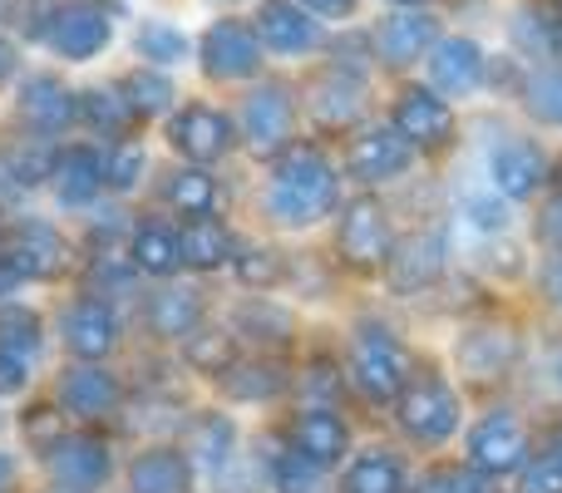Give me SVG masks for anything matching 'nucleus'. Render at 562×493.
<instances>
[{"instance_id":"1","label":"nucleus","mask_w":562,"mask_h":493,"mask_svg":"<svg viewBox=\"0 0 562 493\" xmlns=\"http://www.w3.org/2000/svg\"><path fill=\"white\" fill-rule=\"evenodd\" d=\"M336 203V173L316 148H286L272 168V183H267V208H272L277 223L286 227H311L316 217L330 213Z\"/></svg>"},{"instance_id":"2","label":"nucleus","mask_w":562,"mask_h":493,"mask_svg":"<svg viewBox=\"0 0 562 493\" xmlns=\"http://www.w3.org/2000/svg\"><path fill=\"white\" fill-rule=\"evenodd\" d=\"M350 380L370 400H400L405 385L415 380V360L385 326H360L356 340H350Z\"/></svg>"},{"instance_id":"3","label":"nucleus","mask_w":562,"mask_h":493,"mask_svg":"<svg viewBox=\"0 0 562 493\" xmlns=\"http://www.w3.org/2000/svg\"><path fill=\"white\" fill-rule=\"evenodd\" d=\"M400 410V429H405L415 445H449L459 429V395L435 376H419L405 385V395L395 400Z\"/></svg>"},{"instance_id":"4","label":"nucleus","mask_w":562,"mask_h":493,"mask_svg":"<svg viewBox=\"0 0 562 493\" xmlns=\"http://www.w3.org/2000/svg\"><path fill=\"white\" fill-rule=\"evenodd\" d=\"M340 257L356 271H375L390 261V217L380 198H350L340 208V233H336Z\"/></svg>"},{"instance_id":"5","label":"nucleus","mask_w":562,"mask_h":493,"mask_svg":"<svg viewBox=\"0 0 562 493\" xmlns=\"http://www.w3.org/2000/svg\"><path fill=\"white\" fill-rule=\"evenodd\" d=\"M524 464H528V429L518 415L498 410V415L479 419L469 429V469H479V474H514Z\"/></svg>"},{"instance_id":"6","label":"nucleus","mask_w":562,"mask_h":493,"mask_svg":"<svg viewBox=\"0 0 562 493\" xmlns=\"http://www.w3.org/2000/svg\"><path fill=\"white\" fill-rule=\"evenodd\" d=\"M45 459L55 489L65 493H94L109 479V445L99 435H65Z\"/></svg>"},{"instance_id":"7","label":"nucleus","mask_w":562,"mask_h":493,"mask_svg":"<svg viewBox=\"0 0 562 493\" xmlns=\"http://www.w3.org/2000/svg\"><path fill=\"white\" fill-rule=\"evenodd\" d=\"M5 251L0 257L10 261V267L20 271L25 281H49V277H59L65 271V237L55 233L49 223H15L5 233V243H0Z\"/></svg>"},{"instance_id":"8","label":"nucleus","mask_w":562,"mask_h":493,"mask_svg":"<svg viewBox=\"0 0 562 493\" xmlns=\"http://www.w3.org/2000/svg\"><path fill=\"white\" fill-rule=\"evenodd\" d=\"M262 65V40L243 20H217L203 35V69L213 79H247Z\"/></svg>"},{"instance_id":"9","label":"nucleus","mask_w":562,"mask_h":493,"mask_svg":"<svg viewBox=\"0 0 562 493\" xmlns=\"http://www.w3.org/2000/svg\"><path fill=\"white\" fill-rule=\"evenodd\" d=\"M291 124H296V104L281 85H262L247 94L243 104V138L257 148V154H281L291 138Z\"/></svg>"},{"instance_id":"10","label":"nucleus","mask_w":562,"mask_h":493,"mask_svg":"<svg viewBox=\"0 0 562 493\" xmlns=\"http://www.w3.org/2000/svg\"><path fill=\"white\" fill-rule=\"evenodd\" d=\"M415 158V144H409L400 128H370V134L350 138L346 148V168L366 183H385V178H400Z\"/></svg>"},{"instance_id":"11","label":"nucleus","mask_w":562,"mask_h":493,"mask_svg":"<svg viewBox=\"0 0 562 493\" xmlns=\"http://www.w3.org/2000/svg\"><path fill=\"white\" fill-rule=\"evenodd\" d=\"M119 400H124L119 376H109V370L94 366V360H79L75 370L59 376V405H65V415L104 419V415H114L119 410Z\"/></svg>"},{"instance_id":"12","label":"nucleus","mask_w":562,"mask_h":493,"mask_svg":"<svg viewBox=\"0 0 562 493\" xmlns=\"http://www.w3.org/2000/svg\"><path fill=\"white\" fill-rule=\"evenodd\" d=\"M257 40L277 55H301V49L321 45V25L311 20V10L301 0H262L257 5Z\"/></svg>"},{"instance_id":"13","label":"nucleus","mask_w":562,"mask_h":493,"mask_svg":"<svg viewBox=\"0 0 562 493\" xmlns=\"http://www.w3.org/2000/svg\"><path fill=\"white\" fill-rule=\"evenodd\" d=\"M168 138H173V148L183 158H193V164H213V158H223L227 148H233V119L217 114V109H207V104H188L183 114L168 124Z\"/></svg>"},{"instance_id":"14","label":"nucleus","mask_w":562,"mask_h":493,"mask_svg":"<svg viewBox=\"0 0 562 493\" xmlns=\"http://www.w3.org/2000/svg\"><path fill=\"white\" fill-rule=\"evenodd\" d=\"M119 340V316L109 311V301L99 296H79L75 306L65 311V346L75 350L79 360H104Z\"/></svg>"},{"instance_id":"15","label":"nucleus","mask_w":562,"mask_h":493,"mask_svg":"<svg viewBox=\"0 0 562 493\" xmlns=\"http://www.w3.org/2000/svg\"><path fill=\"white\" fill-rule=\"evenodd\" d=\"M488 178H494V193L504 198H533L538 183L548 178V164L528 138H504V144L488 154Z\"/></svg>"},{"instance_id":"16","label":"nucleus","mask_w":562,"mask_h":493,"mask_svg":"<svg viewBox=\"0 0 562 493\" xmlns=\"http://www.w3.org/2000/svg\"><path fill=\"white\" fill-rule=\"evenodd\" d=\"M395 128L409 138V144L439 148V144H449V134H454V114H449V104L439 94H429V89H405L395 104Z\"/></svg>"},{"instance_id":"17","label":"nucleus","mask_w":562,"mask_h":493,"mask_svg":"<svg viewBox=\"0 0 562 493\" xmlns=\"http://www.w3.org/2000/svg\"><path fill=\"white\" fill-rule=\"evenodd\" d=\"M49 45L65 59H94L109 45V15L94 5H59L49 20Z\"/></svg>"},{"instance_id":"18","label":"nucleus","mask_w":562,"mask_h":493,"mask_svg":"<svg viewBox=\"0 0 562 493\" xmlns=\"http://www.w3.org/2000/svg\"><path fill=\"white\" fill-rule=\"evenodd\" d=\"M454 360L469 380H498L518 360V336L508 326H479L454 346Z\"/></svg>"},{"instance_id":"19","label":"nucleus","mask_w":562,"mask_h":493,"mask_svg":"<svg viewBox=\"0 0 562 493\" xmlns=\"http://www.w3.org/2000/svg\"><path fill=\"white\" fill-rule=\"evenodd\" d=\"M291 449L306 455L311 464H321V469L340 464L350 449L346 419L330 415V410H306V415H296V425H291Z\"/></svg>"},{"instance_id":"20","label":"nucleus","mask_w":562,"mask_h":493,"mask_svg":"<svg viewBox=\"0 0 562 493\" xmlns=\"http://www.w3.org/2000/svg\"><path fill=\"white\" fill-rule=\"evenodd\" d=\"M435 30H439L435 15H425V10H400V15H390L385 25H380L375 49L385 65H415V59L435 45Z\"/></svg>"},{"instance_id":"21","label":"nucleus","mask_w":562,"mask_h":493,"mask_svg":"<svg viewBox=\"0 0 562 493\" xmlns=\"http://www.w3.org/2000/svg\"><path fill=\"white\" fill-rule=\"evenodd\" d=\"M429 79L445 94H474L479 79H484V49L474 40H439L435 55H429Z\"/></svg>"},{"instance_id":"22","label":"nucleus","mask_w":562,"mask_h":493,"mask_svg":"<svg viewBox=\"0 0 562 493\" xmlns=\"http://www.w3.org/2000/svg\"><path fill=\"white\" fill-rule=\"evenodd\" d=\"M128 489L134 493H188L193 489V464L183 449H144L128 464Z\"/></svg>"},{"instance_id":"23","label":"nucleus","mask_w":562,"mask_h":493,"mask_svg":"<svg viewBox=\"0 0 562 493\" xmlns=\"http://www.w3.org/2000/svg\"><path fill=\"white\" fill-rule=\"evenodd\" d=\"M148 330L164 340H188L198 326H203V291L193 287H164L154 301H148Z\"/></svg>"},{"instance_id":"24","label":"nucleus","mask_w":562,"mask_h":493,"mask_svg":"<svg viewBox=\"0 0 562 493\" xmlns=\"http://www.w3.org/2000/svg\"><path fill=\"white\" fill-rule=\"evenodd\" d=\"M49 178H55L59 203H69V208L94 203L99 188H104V158L94 148H65L55 158V168H49Z\"/></svg>"},{"instance_id":"25","label":"nucleus","mask_w":562,"mask_h":493,"mask_svg":"<svg viewBox=\"0 0 562 493\" xmlns=\"http://www.w3.org/2000/svg\"><path fill=\"white\" fill-rule=\"evenodd\" d=\"M439 271H445V237H439V233L409 237V243L400 247V257H390V287H395V291L435 287Z\"/></svg>"},{"instance_id":"26","label":"nucleus","mask_w":562,"mask_h":493,"mask_svg":"<svg viewBox=\"0 0 562 493\" xmlns=\"http://www.w3.org/2000/svg\"><path fill=\"white\" fill-rule=\"evenodd\" d=\"M20 114H25V124H35L40 134H59V128L75 119V94H69L59 79L35 75L20 89Z\"/></svg>"},{"instance_id":"27","label":"nucleus","mask_w":562,"mask_h":493,"mask_svg":"<svg viewBox=\"0 0 562 493\" xmlns=\"http://www.w3.org/2000/svg\"><path fill=\"white\" fill-rule=\"evenodd\" d=\"M233 445H237V429L227 415H198L188 425V464H203V469H223L233 459Z\"/></svg>"},{"instance_id":"28","label":"nucleus","mask_w":562,"mask_h":493,"mask_svg":"<svg viewBox=\"0 0 562 493\" xmlns=\"http://www.w3.org/2000/svg\"><path fill=\"white\" fill-rule=\"evenodd\" d=\"M306 104L321 128H346V124H356V114H360V85L346 75H326L321 85H311Z\"/></svg>"},{"instance_id":"29","label":"nucleus","mask_w":562,"mask_h":493,"mask_svg":"<svg viewBox=\"0 0 562 493\" xmlns=\"http://www.w3.org/2000/svg\"><path fill=\"white\" fill-rule=\"evenodd\" d=\"M346 493H405V464L390 449H366L350 459Z\"/></svg>"},{"instance_id":"30","label":"nucleus","mask_w":562,"mask_h":493,"mask_svg":"<svg viewBox=\"0 0 562 493\" xmlns=\"http://www.w3.org/2000/svg\"><path fill=\"white\" fill-rule=\"evenodd\" d=\"M178 251H183V267L213 271V267H223V261H227L233 237H227V227L213 223V217H193V223L178 233Z\"/></svg>"},{"instance_id":"31","label":"nucleus","mask_w":562,"mask_h":493,"mask_svg":"<svg viewBox=\"0 0 562 493\" xmlns=\"http://www.w3.org/2000/svg\"><path fill=\"white\" fill-rule=\"evenodd\" d=\"M128 257H134V267L148 271V277H173V271L183 267L178 233H168V227H158V223H144V227H138L134 243H128Z\"/></svg>"},{"instance_id":"32","label":"nucleus","mask_w":562,"mask_h":493,"mask_svg":"<svg viewBox=\"0 0 562 493\" xmlns=\"http://www.w3.org/2000/svg\"><path fill=\"white\" fill-rule=\"evenodd\" d=\"M281 385H286V376H281L277 360H237V366L223 376V390H227V395H233V400H247V405L281 395Z\"/></svg>"},{"instance_id":"33","label":"nucleus","mask_w":562,"mask_h":493,"mask_svg":"<svg viewBox=\"0 0 562 493\" xmlns=\"http://www.w3.org/2000/svg\"><path fill=\"white\" fill-rule=\"evenodd\" d=\"M164 198L178 208L183 217H213L217 208V183L203 173V168H178L173 178H168Z\"/></svg>"},{"instance_id":"34","label":"nucleus","mask_w":562,"mask_h":493,"mask_svg":"<svg viewBox=\"0 0 562 493\" xmlns=\"http://www.w3.org/2000/svg\"><path fill=\"white\" fill-rule=\"evenodd\" d=\"M183 360L193 370H203V376L223 380L227 370L237 366V346H233V336H227V330H203V326H198L193 336L183 340Z\"/></svg>"},{"instance_id":"35","label":"nucleus","mask_w":562,"mask_h":493,"mask_svg":"<svg viewBox=\"0 0 562 493\" xmlns=\"http://www.w3.org/2000/svg\"><path fill=\"white\" fill-rule=\"evenodd\" d=\"M40 316L25 306H5L0 311V356H20V360H35L40 350Z\"/></svg>"},{"instance_id":"36","label":"nucleus","mask_w":562,"mask_h":493,"mask_svg":"<svg viewBox=\"0 0 562 493\" xmlns=\"http://www.w3.org/2000/svg\"><path fill=\"white\" fill-rule=\"evenodd\" d=\"M272 489L277 493H326V469L311 464L296 449H286V455L272 459Z\"/></svg>"},{"instance_id":"37","label":"nucleus","mask_w":562,"mask_h":493,"mask_svg":"<svg viewBox=\"0 0 562 493\" xmlns=\"http://www.w3.org/2000/svg\"><path fill=\"white\" fill-rule=\"evenodd\" d=\"M138 55L154 59V65H178L188 55V35L173 30L168 20H144L138 25Z\"/></svg>"},{"instance_id":"38","label":"nucleus","mask_w":562,"mask_h":493,"mask_svg":"<svg viewBox=\"0 0 562 493\" xmlns=\"http://www.w3.org/2000/svg\"><path fill=\"white\" fill-rule=\"evenodd\" d=\"M85 119L94 128H104V134H128V124H134V104L119 94H109V89H89L85 94Z\"/></svg>"},{"instance_id":"39","label":"nucleus","mask_w":562,"mask_h":493,"mask_svg":"<svg viewBox=\"0 0 562 493\" xmlns=\"http://www.w3.org/2000/svg\"><path fill=\"white\" fill-rule=\"evenodd\" d=\"M124 89H128L134 114H164L168 99H173V85H168L164 75H154V69H134V75L124 79Z\"/></svg>"},{"instance_id":"40","label":"nucleus","mask_w":562,"mask_h":493,"mask_svg":"<svg viewBox=\"0 0 562 493\" xmlns=\"http://www.w3.org/2000/svg\"><path fill=\"white\" fill-rule=\"evenodd\" d=\"M528 109H533V119L562 128V69L533 75V85H528Z\"/></svg>"},{"instance_id":"41","label":"nucleus","mask_w":562,"mask_h":493,"mask_svg":"<svg viewBox=\"0 0 562 493\" xmlns=\"http://www.w3.org/2000/svg\"><path fill=\"white\" fill-rule=\"evenodd\" d=\"M419 493H488V484L479 469L445 464V469H429V474L419 479Z\"/></svg>"},{"instance_id":"42","label":"nucleus","mask_w":562,"mask_h":493,"mask_svg":"<svg viewBox=\"0 0 562 493\" xmlns=\"http://www.w3.org/2000/svg\"><path fill=\"white\" fill-rule=\"evenodd\" d=\"M138 178H144V148L138 144H119L114 154H104V183L109 188L124 193V188H134Z\"/></svg>"},{"instance_id":"43","label":"nucleus","mask_w":562,"mask_h":493,"mask_svg":"<svg viewBox=\"0 0 562 493\" xmlns=\"http://www.w3.org/2000/svg\"><path fill=\"white\" fill-rule=\"evenodd\" d=\"M237 277H243L247 287H277L281 281V257L272 247H252L247 257H237Z\"/></svg>"},{"instance_id":"44","label":"nucleus","mask_w":562,"mask_h":493,"mask_svg":"<svg viewBox=\"0 0 562 493\" xmlns=\"http://www.w3.org/2000/svg\"><path fill=\"white\" fill-rule=\"evenodd\" d=\"M518 493H562V459L538 455L533 464H524V484H518Z\"/></svg>"},{"instance_id":"45","label":"nucleus","mask_w":562,"mask_h":493,"mask_svg":"<svg viewBox=\"0 0 562 493\" xmlns=\"http://www.w3.org/2000/svg\"><path fill=\"white\" fill-rule=\"evenodd\" d=\"M25 435H30V445L35 449H55L59 439H65V415H55V410H30V419H25Z\"/></svg>"},{"instance_id":"46","label":"nucleus","mask_w":562,"mask_h":493,"mask_svg":"<svg viewBox=\"0 0 562 493\" xmlns=\"http://www.w3.org/2000/svg\"><path fill=\"white\" fill-rule=\"evenodd\" d=\"M464 217L474 227H484V233H504L508 227V208L494 203V198H464Z\"/></svg>"},{"instance_id":"47","label":"nucleus","mask_w":562,"mask_h":493,"mask_svg":"<svg viewBox=\"0 0 562 493\" xmlns=\"http://www.w3.org/2000/svg\"><path fill=\"white\" fill-rule=\"evenodd\" d=\"M538 237L562 251V193L553 198V203H543V213H538Z\"/></svg>"},{"instance_id":"48","label":"nucleus","mask_w":562,"mask_h":493,"mask_svg":"<svg viewBox=\"0 0 562 493\" xmlns=\"http://www.w3.org/2000/svg\"><path fill=\"white\" fill-rule=\"evenodd\" d=\"M25 380H30V360L0 356V395H10V390H25Z\"/></svg>"},{"instance_id":"49","label":"nucleus","mask_w":562,"mask_h":493,"mask_svg":"<svg viewBox=\"0 0 562 493\" xmlns=\"http://www.w3.org/2000/svg\"><path fill=\"white\" fill-rule=\"evenodd\" d=\"M543 287H548V296H553L558 306H562V257L548 261V271H543Z\"/></svg>"},{"instance_id":"50","label":"nucleus","mask_w":562,"mask_h":493,"mask_svg":"<svg viewBox=\"0 0 562 493\" xmlns=\"http://www.w3.org/2000/svg\"><path fill=\"white\" fill-rule=\"evenodd\" d=\"M20 281H25V277H20V271H15V267H10V261H5V257H0V296H10V291H15V287H20Z\"/></svg>"},{"instance_id":"51","label":"nucleus","mask_w":562,"mask_h":493,"mask_svg":"<svg viewBox=\"0 0 562 493\" xmlns=\"http://www.w3.org/2000/svg\"><path fill=\"white\" fill-rule=\"evenodd\" d=\"M10 75H15V49H10L5 40H0V85H5Z\"/></svg>"},{"instance_id":"52","label":"nucleus","mask_w":562,"mask_h":493,"mask_svg":"<svg viewBox=\"0 0 562 493\" xmlns=\"http://www.w3.org/2000/svg\"><path fill=\"white\" fill-rule=\"evenodd\" d=\"M301 5H316V10H326V15H340V10H350L356 0H301Z\"/></svg>"},{"instance_id":"53","label":"nucleus","mask_w":562,"mask_h":493,"mask_svg":"<svg viewBox=\"0 0 562 493\" xmlns=\"http://www.w3.org/2000/svg\"><path fill=\"white\" fill-rule=\"evenodd\" d=\"M10 479H15V464H10V455H0V493L10 489Z\"/></svg>"},{"instance_id":"54","label":"nucleus","mask_w":562,"mask_h":493,"mask_svg":"<svg viewBox=\"0 0 562 493\" xmlns=\"http://www.w3.org/2000/svg\"><path fill=\"white\" fill-rule=\"evenodd\" d=\"M553 183H558V193H562V158H558V173H553Z\"/></svg>"},{"instance_id":"55","label":"nucleus","mask_w":562,"mask_h":493,"mask_svg":"<svg viewBox=\"0 0 562 493\" xmlns=\"http://www.w3.org/2000/svg\"><path fill=\"white\" fill-rule=\"evenodd\" d=\"M553 376H558V385H562V350H558V366H553Z\"/></svg>"},{"instance_id":"56","label":"nucleus","mask_w":562,"mask_h":493,"mask_svg":"<svg viewBox=\"0 0 562 493\" xmlns=\"http://www.w3.org/2000/svg\"><path fill=\"white\" fill-rule=\"evenodd\" d=\"M5 10H10V0H0V20H5Z\"/></svg>"},{"instance_id":"57","label":"nucleus","mask_w":562,"mask_h":493,"mask_svg":"<svg viewBox=\"0 0 562 493\" xmlns=\"http://www.w3.org/2000/svg\"><path fill=\"white\" fill-rule=\"evenodd\" d=\"M553 455H558V459H562V439H558V449H553Z\"/></svg>"}]
</instances>
